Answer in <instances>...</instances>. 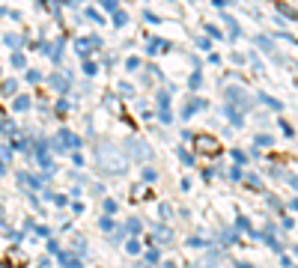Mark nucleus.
<instances>
[{
	"label": "nucleus",
	"instance_id": "f257e3e1",
	"mask_svg": "<svg viewBox=\"0 0 298 268\" xmlns=\"http://www.w3.org/2000/svg\"><path fill=\"white\" fill-rule=\"evenodd\" d=\"M96 167L107 176H122L128 170V155L116 143H101L96 149Z\"/></svg>",
	"mask_w": 298,
	"mask_h": 268
},
{
	"label": "nucleus",
	"instance_id": "f03ea898",
	"mask_svg": "<svg viewBox=\"0 0 298 268\" xmlns=\"http://www.w3.org/2000/svg\"><path fill=\"white\" fill-rule=\"evenodd\" d=\"M63 149H72V152H78V149H81V137H78V134H72L69 128H60L57 143H54V152H63Z\"/></svg>",
	"mask_w": 298,
	"mask_h": 268
},
{
	"label": "nucleus",
	"instance_id": "7ed1b4c3",
	"mask_svg": "<svg viewBox=\"0 0 298 268\" xmlns=\"http://www.w3.org/2000/svg\"><path fill=\"white\" fill-rule=\"evenodd\" d=\"M224 95H227V101H230V110H233V107H242V110H248V107L254 104V101H251V95H248L242 87H230Z\"/></svg>",
	"mask_w": 298,
	"mask_h": 268
},
{
	"label": "nucleus",
	"instance_id": "20e7f679",
	"mask_svg": "<svg viewBox=\"0 0 298 268\" xmlns=\"http://www.w3.org/2000/svg\"><path fill=\"white\" fill-rule=\"evenodd\" d=\"M128 152H131L137 161H149V158H152L149 143H143V140H137V137H131V140H128Z\"/></svg>",
	"mask_w": 298,
	"mask_h": 268
},
{
	"label": "nucleus",
	"instance_id": "39448f33",
	"mask_svg": "<svg viewBox=\"0 0 298 268\" xmlns=\"http://www.w3.org/2000/svg\"><path fill=\"white\" fill-rule=\"evenodd\" d=\"M173 45L170 42H164V39H149V45H146V54L149 57H158V54H167Z\"/></svg>",
	"mask_w": 298,
	"mask_h": 268
},
{
	"label": "nucleus",
	"instance_id": "423d86ee",
	"mask_svg": "<svg viewBox=\"0 0 298 268\" xmlns=\"http://www.w3.org/2000/svg\"><path fill=\"white\" fill-rule=\"evenodd\" d=\"M96 45H101V42H99V36H90V39H78V54H81V57H90Z\"/></svg>",
	"mask_w": 298,
	"mask_h": 268
},
{
	"label": "nucleus",
	"instance_id": "0eeeda50",
	"mask_svg": "<svg viewBox=\"0 0 298 268\" xmlns=\"http://www.w3.org/2000/svg\"><path fill=\"white\" fill-rule=\"evenodd\" d=\"M57 260H60V266H63V268H84V266H81V260H78V257H72L69 251H60V254H57Z\"/></svg>",
	"mask_w": 298,
	"mask_h": 268
},
{
	"label": "nucleus",
	"instance_id": "6e6552de",
	"mask_svg": "<svg viewBox=\"0 0 298 268\" xmlns=\"http://www.w3.org/2000/svg\"><path fill=\"white\" fill-rule=\"evenodd\" d=\"M194 140L200 143V152H218V143H215V140H212L209 134H197Z\"/></svg>",
	"mask_w": 298,
	"mask_h": 268
},
{
	"label": "nucleus",
	"instance_id": "1a4fd4ad",
	"mask_svg": "<svg viewBox=\"0 0 298 268\" xmlns=\"http://www.w3.org/2000/svg\"><path fill=\"white\" fill-rule=\"evenodd\" d=\"M203 107H206V101H203V98H194V101H188V104H185V110H182V116L188 119L191 113H197V110H203Z\"/></svg>",
	"mask_w": 298,
	"mask_h": 268
},
{
	"label": "nucleus",
	"instance_id": "9d476101",
	"mask_svg": "<svg viewBox=\"0 0 298 268\" xmlns=\"http://www.w3.org/2000/svg\"><path fill=\"white\" fill-rule=\"evenodd\" d=\"M170 239H173L170 227H155V242L158 245H170Z\"/></svg>",
	"mask_w": 298,
	"mask_h": 268
},
{
	"label": "nucleus",
	"instance_id": "9b49d317",
	"mask_svg": "<svg viewBox=\"0 0 298 268\" xmlns=\"http://www.w3.org/2000/svg\"><path fill=\"white\" fill-rule=\"evenodd\" d=\"M48 84H51L54 89H69V81H66V78H57V75H54V78H48Z\"/></svg>",
	"mask_w": 298,
	"mask_h": 268
},
{
	"label": "nucleus",
	"instance_id": "f8f14e48",
	"mask_svg": "<svg viewBox=\"0 0 298 268\" xmlns=\"http://www.w3.org/2000/svg\"><path fill=\"white\" fill-rule=\"evenodd\" d=\"M113 24H116V27H125V24H128V15H125L122 9H116V12H113Z\"/></svg>",
	"mask_w": 298,
	"mask_h": 268
},
{
	"label": "nucleus",
	"instance_id": "ddd939ff",
	"mask_svg": "<svg viewBox=\"0 0 298 268\" xmlns=\"http://www.w3.org/2000/svg\"><path fill=\"white\" fill-rule=\"evenodd\" d=\"M158 104H161V110H170V92L167 89L158 92Z\"/></svg>",
	"mask_w": 298,
	"mask_h": 268
},
{
	"label": "nucleus",
	"instance_id": "4468645a",
	"mask_svg": "<svg viewBox=\"0 0 298 268\" xmlns=\"http://www.w3.org/2000/svg\"><path fill=\"white\" fill-rule=\"evenodd\" d=\"M12 107H15V110H27V107H30V95H18Z\"/></svg>",
	"mask_w": 298,
	"mask_h": 268
},
{
	"label": "nucleus",
	"instance_id": "2eb2a0df",
	"mask_svg": "<svg viewBox=\"0 0 298 268\" xmlns=\"http://www.w3.org/2000/svg\"><path fill=\"white\" fill-rule=\"evenodd\" d=\"M125 251H128L131 257H137V254H140V242H137V239H128V242H125Z\"/></svg>",
	"mask_w": 298,
	"mask_h": 268
},
{
	"label": "nucleus",
	"instance_id": "dca6fc26",
	"mask_svg": "<svg viewBox=\"0 0 298 268\" xmlns=\"http://www.w3.org/2000/svg\"><path fill=\"white\" fill-rule=\"evenodd\" d=\"M260 98H263V104H269L272 110H281V107H284V104H281L278 98H272V95H260Z\"/></svg>",
	"mask_w": 298,
	"mask_h": 268
},
{
	"label": "nucleus",
	"instance_id": "f3484780",
	"mask_svg": "<svg viewBox=\"0 0 298 268\" xmlns=\"http://www.w3.org/2000/svg\"><path fill=\"white\" fill-rule=\"evenodd\" d=\"M15 89H18V81H12V78H9V81H3V92H6V95H12Z\"/></svg>",
	"mask_w": 298,
	"mask_h": 268
},
{
	"label": "nucleus",
	"instance_id": "a211bd4d",
	"mask_svg": "<svg viewBox=\"0 0 298 268\" xmlns=\"http://www.w3.org/2000/svg\"><path fill=\"white\" fill-rule=\"evenodd\" d=\"M236 230H239V233H251V224H248V218H236Z\"/></svg>",
	"mask_w": 298,
	"mask_h": 268
},
{
	"label": "nucleus",
	"instance_id": "6ab92c4d",
	"mask_svg": "<svg viewBox=\"0 0 298 268\" xmlns=\"http://www.w3.org/2000/svg\"><path fill=\"white\" fill-rule=\"evenodd\" d=\"M125 69H128V72H137V69H140V60H137V57H128V60H125Z\"/></svg>",
	"mask_w": 298,
	"mask_h": 268
},
{
	"label": "nucleus",
	"instance_id": "aec40b11",
	"mask_svg": "<svg viewBox=\"0 0 298 268\" xmlns=\"http://www.w3.org/2000/svg\"><path fill=\"white\" fill-rule=\"evenodd\" d=\"M84 75H99V66H96L93 60H87V63H84Z\"/></svg>",
	"mask_w": 298,
	"mask_h": 268
},
{
	"label": "nucleus",
	"instance_id": "412c9836",
	"mask_svg": "<svg viewBox=\"0 0 298 268\" xmlns=\"http://www.w3.org/2000/svg\"><path fill=\"white\" fill-rule=\"evenodd\" d=\"M99 227H101L104 233H110V230H113L116 224H113V218H101V221H99Z\"/></svg>",
	"mask_w": 298,
	"mask_h": 268
},
{
	"label": "nucleus",
	"instance_id": "4be33fe9",
	"mask_svg": "<svg viewBox=\"0 0 298 268\" xmlns=\"http://www.w3.org/2000/svg\"><path fill=\"white\" fill-rule=\"evenodd\" d=\"M0 131H3V134H15V131H18V125H15V122H3V125H0Z\"/></svg>",
	"mask_w": 298,
	"mask_h": 268
},
{
	"label": "nucleus",
	"instance_id": "5701e85b",
	"mask_svg": "<svg viewBox=\"0 0 298 268\" xmlns=\"http://www.w3.org/2000/svg\"><path fill=\"white\" fill-rule=\"evenodd\" d=\"M176 152H179V158H182L185 164H194V155H191V152H185V149H176Z\"/></svg>",
	"mask_w": 298,
	"mask_h": 268
},
{
	"label": "nucleus",
	"instance_id": "b1692460",
	"mask_svg": "<svg viewBox=\"0 0 298 268\" xmlns=\"http://www.w3.org/2000/svg\"><path fill=\"white\" fill-rule=\"evenodd\" d=\"M101 6H104L107 12H116V6H119V3H116V0H101Z\"/></svg>",
	"mask_w": 298,
	"mask_h": 268
},
{
	"label": "nucleus",
	"instance_id": "393cba45",
	"mask_svg": "<svg viewBox=\"0 0 298 268\" xmlns=\"http://www.w3.org/2000/svg\"><path fill=\"white\" fill-rule=\"evenodd\" d=\"M87 15H90V18H93V21H96V24H104V18H101V15H99V12H96V9H87Z\"/></svg>",
	"mask_w": 298,
	"mask_h": 268
},
{
	"label": "nucleus",
	"instance_id": "a878e982",
	"mask_svg": "<svg viewBox=\"0 0 298 268\" xmlns=\"http://www.w3.org/2000/svg\"><path fill=\"white\" fill-rule=\"evenodd\" d=\"M12 66H15V69H21V66H24V57H21V54H18V51H15V54H12Z\"/></svg>",
	"mask_w": 298,
	"mask_h": 268
},
{
	"label": "nucleus",
	"instance_id": "bb28decb",
	"mask_svg": "<svg viewBox=\"0 0 298 268\" xmlns=\"http://www.w3.org/2000/svg\"><path fill=\"white\" fill-rule=\"evenodd\" d=\"M200 84H203V78H200V75H191V81H188V87H191V89H197Z\"/></svg>",
	"mask_w": 298,
	"mask_h": 268
},
{
	"label": "nucleus",
	"instance_id": "cd10ccee",
	"mask_svg": "<svg viewBox=\"0 0 298 268\" xmlns=\"http://www.w3.org/2000/svg\"><path fill=\"white\" fill-rule=\"evenodd\" d=\"M257 146H272V137H269V134H260V137H257Z\"/></svg>",
	"mask_w": 298,
	"mask_h": 268
},
{
	"label": "nucleus",
	"instance_id": "c85d7f7f",
	"mask_svg": "<svg viewBox=\"0 0 298 268\" xmlns=\"http://www.w3.org/2000/svg\"><path fill=\"white\" fill-rule=\"evenodd\" d=\"M104 212L113 215V212H116V200H104Z\"/></svg>",
	"mask_w": 298,
	"mask_h": 268
},
{
	"label": "nucleus",
	"instance_id": "c756f323",
	"mask_svg": "<svg viewBox=\"0 0 298 268\" xmlns=\"http://www.w3.org/2000/svg\"><path fill=\"white\" fill-rule=\"evenodd\" d=\"M158 212H161V218H170V215H173V209H170L167 203H161V206H158Z\"/></svg>",
	"mask_w": 298,
	"mask_h": 268
},
{
	"label": "nucleus",
	"instance_id": "7c9ffc66",
	"mask_svg": "<svg viewBox=\"0 0 298 268\" xmlns=\"http://www.w3.org/2000/svg\"><path fill=\"white\" fill-rule=\"evenodd\" d=\"M125 230H131V233H140V221H137V218H131V221H128V227H125Z\"/></svg>",
	"mask_w": 298,
	"mask_h": 268
},
{
	"label": "nucleus",
	"instance_id": "2f4dec72",
	"mask_svg": "<svg viewBox=\"0 0 298 268\" xmlns=\"http://www.w3.org/2000/svg\"><path fill=\"white\" fill-rule=\"evenodd\" d=\"M206 30H209V36H215V39H221V36H224V33H221V30H218V27H215V24H209V27H206Z\"/></svg>",
	"mask_w": 298,
	"mask_h": 268
},
{
	"label": "nucleus",
	"instance_id": "473e14b6",
	"mask_svg": "<svg viewBox=\"0 0 298 268\" xmlns=\"http://www.w3.org/2000/svg\"><path fill=\"white\" fill-rule=\"evenodd\" d=\"M6 45H12V48H18V45H21V36H6Z\"/></svg>",
	"mask_w": 298,
	"mask_h": 268
},
{
	"label": "nucleus",
	"instance_id": "72a5a7b5",
	"mask_svg": "<svg viewBox=\"0 0 298 268\" xmlns=\"http://www.w3.org/2000/svg\"><path fill=\"white\" fill-rule=\"evenodd\" d=\"M158 119H161L164 125H167V122H173V116H170V110H161V113H158Z\"/></svg>",
	"mask_w": 298,
	"mask_h": 268
},
{
	"label": "nucleus",
	"instance_id": "f704fd0d",
	"mask_svg": "<svg viewBox=\"0 0 298 268\" xmlns=\"http://www.w3.org/2000/svg\"><path fill=\"white\" fill-rule=\"evenodd\" d=\"M281 128H284V134H287V137H293V134H296V131H293V125H290V122H287V119H284V122H281Z\"/></svg>",
	"mask_w": 298,
	"mask_h": 268
},
{
	"label": "nucleus",
	"instance_id": "c9c22d12",
	"mask_svg": "<svg viewBox=\"0 0 298 268\" xmlns=\"http://www.w3.org/2000/svg\"><path fill=\"white\" fill-rule=\"evenodd\" d=\"M143 182H155V170L146 167V170H143Z\"/></svg>",
	"mask_w": 298,
	"mask_h": 268
},
{
	"label": "nucleus",
	"instance_id": "e433bc0d",
	"mask_svg": "<svg viewBox=\"0 0 298 268\" xmlns=\"http://www.w3.org/2000/svg\"><path fill=\"white\" fill-rule=\"evenodd\" d=\"M51 200H54V203H57V206H66V203H69V200H66V197H63V194H51Z\"/></svg>",
	"mask_w": 298,
	"mask_h": 268
},
{
	"label": "nucleus",
	"instance_id": "4c0bfd02",
	"mask_svg": "<svg viewBox=\"0 0 298 268\" xmlns=\"http://www.w3.org/2000/svg\"><path fill=\"white\" fill-rule=\"evenodd\" d=\"M119 92H122V95H131L134 89H131V84H119Z\"/></svg>",
	"mask_w": 298,
	"mask_h": 268
},
{
	"label": "nucleus",
	"instance_id": "58836bf2",
	"mask_svg": "<svg viewBox=\"0 0 298 268\" xmlns=\"http://www.w3.org/2000/svg\"><path fill=\"white\" fill-rule=\"evenodd\" d=\"M203 245H206L203 239H188V248H203Z\"/></svg>",
	"mask_w": 298,
	"mask_h": 268
},
{
	"label": "nucleus",
	"instance_id": "ea45409f",
	"mask_svg": "<svg viewBox=\"0 0 298 268\" xmlns=\"http://www.w3.org/2000/svg\"><path fill=\"white\" fill-rule=\"evenodd\" d=\"M146 263H158V251H146Z\"/></svg>",
	"mask_w": 298,
	"mask_h": 268
},
{
	"label": "nucleus",
	"instance_id": "a19ab883",
	"mask_svg": "<svg viewBox=\"0 0 298 268\" xmlns=\"http://www.w3.org/2000/svg\"><path fill=\"white\" fill-rule=\"evenodd\" d=\"M9 155H12V149H9V146H0V161H6Z\"/></svg>",
	"mask_w": 298,
	"mask_h": 268
},
{
	"label": "nucleus",
	"instance_id": "79ce46f5",
	"mask_svg": "<svg viewBox=\"0 0 298 268\" xmlns=\"http://www.w3.org/2000/svg\"><path fill=\"white\" fill-rule=\"evenodd\" d=\"M27 81H33V84H36V81H42V75H39V72H27Z\"/></svg>",
	"mask_w": 298,
	"mask_h": 268
},
{
	"label": "nucleus",
	"instance_id": "37998d69",
	"mask_svg": "<svg viewBox=\"0 0 298 268\" xmlns=\"http://www.w3.org/2000/svg\"><path fill=\"white\" fill-rule=\"evenodd\" d=\"M233 158H236L239 164H245V152H239V149H233Z\"/></svg>",
	"mask_w": 298,
	"mask_h": 268
},
{
	"label": "nucleus",
	"instance_id": "c03bdc74",
	"mask_svg": "<svg viewBox=\"0 0 298 268\" xmlns=\"http://www.w3.org/2000/svg\"><path fill=\"white\" fill-rule=\"evenodd\" d=\"M236 268H254L251 263H236Z\"/></svg>",
	"mask_w": 298,
	"mask_h": 268
},
{
	"label": "nucleus",
	"instance_id": "a18cd8bd",
	"mask_svg": "<svg viewBox=\"0 0 298 268\" xmlns=\"http://www.w3.org/2000/svg\"><path fill=\"white\" fill-rule=\"evenodd\" d=\"M3 173H6V164H3V161H0V176H3Z\"/></svg>",
	"mask_w": 298,
	"mask_h": 268
},
{
	"label": "nucleus",
	"instance_id": "49530a36",
	"mask_svg": "<svg viewBox=\"0 0 298 268\" xmlns=\"http://www.w3.org/2000/svg\"><path fill=\"white\" fill-rule=\"evenodd\" d=\"M134 268H152V266H143V263H137V266H134Z\"/></svg>",
	"mask_w": 298,
	"mask_h": 268
},
{
	"label": "nucleus",
	"instance_id": "de8ad7c7",
	"mask_svg": "<svg viewBox=\"0 0 298 268\" xmlns=\"http://www.w3.org/2000/svg\"><path fill=\"white\" fill-rule=\"evenodd\" d=\"M164 268H176V266H173V263H164Z\"/></svg>",
	"mask_w": 298,
	"mask_h": 268
},
{
	"label": "nucleus",
	"instance_id": "09e8293b",
	"mask_svg": "<svg viewBox=\"0 0 298 268\" xmlns=\"http://www.w3.org/2000/svg\"><path fill=\"white\" fill-rule=\"evenodd\" d=\"M0 215H3V212H0Z\"/></svg>",
	"mask_w": 298,
	"mask_h": 268
}]
</instances>
